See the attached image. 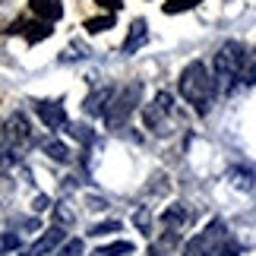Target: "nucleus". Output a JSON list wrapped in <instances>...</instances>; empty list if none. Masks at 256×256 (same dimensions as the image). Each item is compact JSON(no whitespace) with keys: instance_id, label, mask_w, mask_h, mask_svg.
Instances as JSON below:
<instances>
[{"instance_id":"1","label":"nucleus","mask_w":256,"mask_h":256,"mask_svg":"<svg viewBox=\"0 0 256 256\" xmlns=\"http://www.w3.org/2000/svg\"><path fill=\"white\" fill-rule=\"evenodd\" d=\"M177 88H180V95H184L200 114H209L212 98H215V86H212L209 66H206L202 60H193V64L184 66L180 80H177Z\"/></svg>"},{"instance_id":"2","label":"nucleus","mask_w":256,"mask_h":256,"mask_svg":"<svg viewBox=\"0 0 256 256\" xmlns=\"http://www.w3.org/2000/svg\"><path fill=\"white\" fill-rule=\"evenodd\" d=\"M244 57H247V48L240 42H224L212 57V86L218 95H231L238 88V73L244 66Z\"/></svg>"},{"instance_id":"3","label":"nucleus","mask_w":256,"mask_h":256,"mask_svg":"<svg viewBox=\"0 0 256 256\" xmlns=\"http://www.w3.org/2000/svg\"><path fill=\"white\" fill-rule=\"evenodd\" d=\"M140 98H142V86H140V82H130V86H124L120 92H114L111 102H108V111H104L108 126H111V130L124 126L126 120H130V114L136 111Z\"/></svg>"},{"instance_id":"4","label":"nucleus","mask_w":256,"mask_h":256,"mask_svg":"<svg viewBox=\"0 0 256 256\" xmlns=\"http://www.w3.org/2000/svg\"><path fill=\"white\" fill-rule=\"evenodd\" d=\"M224 238H228V224H224L222 218H212L193 240L184 244V256H209Z\"/></svg>"},{"instance_id":"5","label":"nucleus","mask_w":256,"mask_h":256,"mask_svg":"<svg viewBox=\"0 0 256 256\" xmlns=\"http://www.w3.org/2000/svg\"><path fill=\"white\" fill-rule=\"evenodd\" d=\"M66 240V231H64V224H54V228H48L42 238H38L32 247H28V253L26 256H51L60 244Z\"/></svg>"},{"instance_id":"6","label":"nucleus","mask_w":256,"mask_h":256,"mask_svg":"<svg viewBox=\"0 0 256 256\" xmlns=\"http://www.w3.org/2000/svg\"><path fill=\"white\" fill-rule=\"evenodd\" d=\"M35 114L48 130H60L66 126V108L60 102H35Z\"/></svg>"},{"instance_id":"7","label":"nucleus","mask_w":256,"mask_h":256,"mask_svg":"<svg viewBox=\"0 0 256 256\" xmlns=\"http://www.w3.org/2000/svg\"><path fill=\"white\" fill-rule=\"evenodd\" d=\"M146 38H149V22H146V19H133V22H130V32H126L124 44H120V51L124 54H136L146 44Z\"/></svg>"},{"instance_id":"8","label":"nucleus","mask_w":256,"mask_h":256,"mask_svg":"<svg viewBox=\"0 0 256 256\" xmlns=\"http://www.w3.org/2000/svg\"><path fill=\"white\" fill-rule=\"evenodd\" d=\"M190 218H193V215L186 212V206H184V202H174V206H168V209L162 212V224H164V231H184L186 224H190Z\"/></svg>"},{"instance_id":"9","label":"nucleus","mask_w":256,"mask_h":256,"mask_svg":"<svg viewBox=\"0 0 256 256\" xmlns=\"http://www.w3.org/2000/svg\"><path fill=\"white\" fill-rule=\"evenodd\" d=\"M111 95H114V88H108V86H102V88H95L92 95L86 98V114L88 117H104V111H108V102H111Z\"/></svg>"},{"instance_id":"10","label":"nucleus","mask_w":256,"mask_h":256,"mask_svg":"<svg viewBox=\"0 0 256 256\" xmlns=\"http://www.w3.org/2000/svg\"><path fill=\"white\" fill-rule=\"evenodd\" d=\"M28 6H32L35 16H42V22H54V19L64 16L60 0H28Z\"/></svg>"},{"instance_id":"11","label":"nucleus","mask_w":256,"mask_h":256,"mask_svg":"<svg viewBox=\"0 0 256 256\" xmlns=\"http://www.w3.org/2000/svg\"><path fill=\"white\" fill-rule=\"evenodd\" d=\"M142 120H146V126H149V130H155V133H168V111H162L155 102L142 108Z\"/></svg>"},{"instance_id":"12","label":"nucleus","mask_w":256,"mask_h":256,"mask_svg":"<svg viewBox=\"0 0 256 256\" xmlns=\"http://www.w3.org/2000/svg\"><path fill=\"white\" fill-rule=\"evenodd\" d=\"M228 180H231L234 190L250 193V190H253V184H256V174H253L250 168H240V164H238V168H231V171H228Z\"/></svg>"},{"instance_id":"13","label":"nucleus","mask_w":256,"mask_h":256,"mask_svg":"<svg viewBox=\"0 0 256 256\" xmlns=\"http://www.w3.org/2000/svg\"><path fill=\"white\" fill-rule=\"evenodd\" d=\"M238 86H256V51H247L244 66L238 73Z\"/></svg>"},{"instance_id":"14","label":"nucleus","mask_w":256,"mask_h":256,"mask_svg":"<svg viewBox=\"0 0 256 256\" xmlns=\"http://www.w3.org/2000/svg\"><path fill=\"white\" fill-rule=\"evenodd\" d=\"M130 253H136V247L130 240H114V244H104L98 250V256H130Z\"/></svg>"},{"instance_id":"15","label":"nucleus","mask_w":256,"mask_h":256,"mask_svg":"<svg viewBox=\"0 0 256 256\" xmlns=\"http://www.w3.org/2000/svg\"><path fill=\"white\" fill-rule=\"evenodd\" d=\"M10 140L13 142H26L28 140V124H26L22 114H16L13 120H10Z\"/></svg>"},{"instance_id":"16","label":"nucleus","mask_w":256,"mask_h":256,"mask_svg":"<svg viewBox=\"0 0 256 256\" xmlns=\"http://www.w3.org/2000/svg\"><path fill=\"white\" fill-rule=\"evenodd\" d=\"M240 253H244V247H240V244L228 234V238H224V240H222V244H218V247H215L209 256H240Z\"/></svg>"},{"instance_id":"17","label":"nucleus","mask_w":256,"mask_h":256,"mask_svg":"<svg viewBox=\"0 0 256 256\" xmlns=\"http://www.w3.org/2000/svg\"><path fill=\"white\" fill-rule=\"evenodd\" d=\"M111 26H114V16L111 13H108V16H95V19H86V32H92V35H102Z\"/></svg>"},{"instance_id":"18","label":"nucleus","mask_w":256,"mask_h":256,"mask_svg":"<svg viewBox=\"0 0 256 256\" xmlns=\"http://www.w3.org/2000/svg\"><path fill=\"white\" fill-rule=\"evenodd\" d=\"M42 149H44L48 155H51L54 162H70V149H66L64 142H57V140H48V142L42 146Z\"/></svg>"},{"instance_id":"19","label":"nucleus","mask_w":256,"mask_h":256,"mask_svg":"<svg viewBox=\"0 0 256 256\" xmlns=\"http://www.w3.org/2000/svg\"><path fill=\"white\" fill-rule=\"evenodd\" d=\"M22 28H28V32H26V38H28V42H44V38L48 35H51V22H32V26H22Z\"/></svg>"},{"instance_id":"20","label":"nucleus","mask_w":256,"mask_h":256,"mask_svg":"<svg viewBox=\"0 0 256 256\" xmlns=\"http://www.w3.org/2000/svg\"><path fill=\"white\" fill-rule=\"evenodd\" d=\"M200 4H202V0H168L162 10L168 16H177V13H186V10H193V6H200Z\"/></svg>"},{"instance_id":"21","label":"nucleus","mask_w":256,"mask_h":256,"mask_svg":"<svg viewBox=\"0 0 256 256\" xmlns=\"http://www.w3.org/2000/svg\"><path fill=\"white\" fill-rule=\"evenodd\" d=\"M51 256H82V240H80V238L64 240V244H60V247H57Z\"/></svg>"},{"instance_id":"22","label":"nucleus","mask_w":256,"mask_h":256,"mask_svg":"<svg viewBox=\"0 0 256 256\" xmlns=\"http://www.w3.org/2000/svg\"><path fill=\"white\" fill-rule=\"evenodd\" d=\"M133 224H136L142 234H152V212H149V209H140V212L133 215Z\"/></svg>"},{"instance_id":"23","label":"nucleus","mask_w":256,"mask_h":256,"mask_svg":"<svg viewBox=\"0 0 256 256\" xmlns=\"http://www.w3.org/2000/svg\"><path fill=\"white\" fill-rule=\"evenodd\" d=\"M114 231H120V222H102V224H95L92 231V238H104V234H114Z\"/></svg>"},{"instance_id":"24","label":"nucleus","mask_w":256,"mask_h":256,"mask_svg":"<svg viewBox=\"0 0 256 256\" xmlns=\"http://www.w3.org/2000/svg\"><path fill=\"white\" fill-rule=\"evenodd\" d=\"M155 104H158L162 111L171 114V111H174V95H171V92H158V95H155Z\"/></svg>"},{"instance_id":"25","label":"nucleus","mask_w":256,"mask_h":256,"mask_svg":"<svg viewBox=\"0 0 256 256\" xmlns=\"http://www.w3.org/2000/svg\"><path fill=\"white\" fill-rule=\"evenodd\" d=\"M95 4H98V6H102V10H108V13H111V16H114V13H117V10H120V6H124V0H95Z\"/></svg>"},{"instance_id":"26","label":"nucleus","mask_w":256,"mask_h":256,"mask_svg":"<svg viewBox=\"0 0 256 256\" xmlns=\"http://www.w3.org/2000/svg\"><path fill=\"white\" fill-rule=\"evenodd\" d=\"M16 247H19V238H16V234H6V238H4V244H0V250H4V253L16 250Z\"/></svg>"},{"instance_id":"27","label":"nucleus","mask_w":256,"mask_h":256,"mask_svg":"<svg viewBox=\"0 0 256 256\" xmlns=\"http://www.w3.org/2000/svg\"><path fill=\"white\" fill-rule=\"evenodd\" d=\"M70 136H76V140H82V142L92 140V133H86V126H70Z\"/></svg>"},{"instance_id":"28","label":"nucleus","mask_w":256,"mask_h":256,"mask_svg":"<svg viewBox=\"0 0 256 256\" xmlns=\"http://www.w3.org/2000/svg\"><path fill=\"white\" fill-rule=\"evenodd\" d=\"M48 202H51V200H48V196H38V200H35V206H32V209H35V212H44V209H48Z\"/></svg>"},{"instance_id":"29","label":"nucleus","mask_w":256,"mask_h":256,"mask_svg":"<svg viewBox=\"0 0 256 256\" xmlns=\"http://www.w3.org/2000/svg\"><path fill=\"white\" fill-rule=\"evenodd\" d=\"M146 256H171V253H168V250H162L158 244H152V247H149V253H146Z\"/></svg>"},{"instance_id":"30","label":"nucleus","mask_w":256,"mask_h":256,"mask_svg":"<svg viewBox=\"0 0 256 256\" xmlns=\"http://www.w3.org/2000/svg\"><path fill=\"white\" fill-rule=\"evenodd\" d=\"M88 209H104V200H88Z\"/></svg>"},{"instance_id":"31","label":"nucleus","mask_w":256,"mask_h":256,"mask_svg":"<svg viewBox=\"0 0 256 256\" xmlns=\"http://www.w3.org/2000/svg\"><path fill=\"white\" fill-rule=\"evenodd\" d=\"M95 256H98V253H95Z\"/></svg>"}]
</instances>
